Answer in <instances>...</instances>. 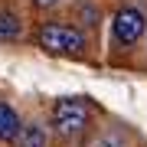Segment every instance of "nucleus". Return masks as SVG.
Listing matches in <instances>:
<instances>
[{
	"mask_svg": "<svg viewBox=\"0 0 147 147\" xmlns=\"http://www.w3.org/2000/svg\"><path fill=\"white\" fill-rule=\"evenodd\" d=\"M88 121H92V108L79 95H65V98H59L53 105V127H56V134L62 141L82 137L85 127H88Z\"/></svg>",
	"mask_w": 147,
	"mask_h": 147,
	"instance_id": "obj_1",
	"label": "nucleus"
},
{
	"mask_svg": "<svg viewBox=\"0 0 147 147\" xmlns=\"http://www.w3.org/2000/svg\"><path fill=\"white\" fill-rule=\"evenodd\" d=\"M39 46L53 56H82L88 39L72 23H42L39 26Z\"/></svg>",
	"mask_w": 147,
	"mask_h": 147,
	"instance_id": "obj_2",
	"label": "nucleus"
},
{
	"mask_svg": "<svg viewBox=\"0 0 147 147\" xmlns=\"http://www.w3.org/2000/svg\"><path fill=\"white\" fill-rule=\"evenodd\" d=\"M111 30H115V39L121 46H134V42L144 36V30H147L144 10H137V7H121L115 13V20H111Z\"/></svg>",
	"mask_w": 147,
	"mask_h": 147,
	"instance_id": "obj_3",
	"label": "nucleus"
},
{
	"mask_svg": "<svg viewBox=\"0 0 147 147\" xmlns=\"http://www.w3.org/2000/svg\"><path fill=\"white\" fill-rule=\"evenodd\" d=\"M20 127H23V121L13 111V105L0 101V141H3V144H13L16 134H20Z\"/></svg>",
	"mask_w": 147,
	"mask_h": 147,
	"instance_id": "obj_4",
	"label": "nucleus"
},
{
	"mask_svg": "<svg viewBox=\"0 0 147 147\" xmlns=\"http://www.w3.org/2000/svg\"><path fill=\"white\" fill-rule=\"evenodd\" d=\"M23 36V20L10 10H0V42H16Z\"/></svg>",
	"mask_w": 147,
	"mask_h": 147,
	"instance_id": "obj_5",
	"label": "nucleus"
},
{
	"mask_svg": "<svg viewBox=\"0 0 147 147\" xmlns=\"http://www.w3.org/2000/svg\"><path fill=\"white\" fill-rule=\"evenodd\" d=\"M13 144H20V147H46V131H42V124H36V121L23 124Z\"/></svg>",
	"mask_w": 147,
	"mask_h": 147,
	"instance_id": "obj_6",
	"label": "nucleus"
},
{
	"mask_svg": "<svg viewBox=\"0 0 147 147\" xmlns=\"http://www.w3.org/2000/svg\"><path fill=\"white\" fill-rule=\"evenodd\" d=\"M92 147H127V134H124V127L108 124L105 131H98V137L92 141Z\"/></svg>",
	"mask_w": 147,
	"mask_h": 147,
	"instance_id": "obj_7",
	"label": "nucleus"
},
{
	"mask_svg": "<svg viewBox=\"0 0 147 147\" xmlns=\"http://www.w3.org/2000/svg\"><path fill=\"white\" fill-rule=\"evenodd\" d=\"M56 3H59V0H33V7H36V10H53Z\"/></svg>",
	"mask_w": 147,
	"mask_h": 147,
	"instance_id": "obj_8",
	"label": "nucleus"
}]
</instances>
